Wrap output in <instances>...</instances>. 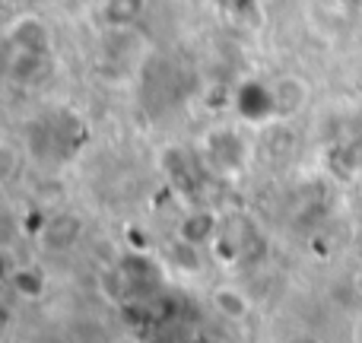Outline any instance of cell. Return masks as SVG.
Segmentation results:
<instances>
[{
  "label": "cell",
  "mask_w": 362,
  "mask_h": 343,
  "mask_svg": "<svg viewBox=\"0 0 362 343\" xmlns=\"http://www.w3.org/2000/svg\"><path fill=\"white\" fill-rule=\"evenodd\" d=\"M251 159V146L232 127H213L204 140H200V163L216 175H242Z\"/></svg>",
  "instance_id": "cell-1"
},
{
  "label": "cell",
  "mask_w": 362,
  "mask_h": 343,
  "mask_svg": "<svg viewBox=\"0 0 362 343\" xmlns=\"http://www.w3.org/2000/svg\"><path fill=\"white\" fill-rule=\"evenodd\" d=\"M4 48H6V64L23 61V57H45L51 51V35L48 25L38 16H19L4 29Z\"/></svg>",
  "instance_id": "cell-2"
},
{
  "label": "cell",
  "mask_w": 362,
  "mask_h": 343,
  "mask_svg": "<svg viewBox=\"0 0 362 343\" xmlns=\"http://www.w3.org/2000/svg\"><path fill=\"white\" fill-rule=\"evenodd\" d=\"M223 232V219L219 213H213L210 207H194L178 219V242L194 245V248H213V242Z\"/></svg>",
  "instance_id": "cell-3"
},
{
  "label": "cell",
  "mask_w": 362,
  "mask_h": 343,
  "mask_svg": "<svg viewBox=\"0 0 362 343\" xmlns=\"http://www.w3.org/2000/svg\"><path fill=\"white\" fill-rule=\"evenodd\" d=\"M235 108L245 121L251 124H267L276 121V102H274V86L270 83H245L235 93Z\"/></svg>",
  "instance_id": "cell-4"
},
{
  "label": "cell",
  "mask_w": 362,
  "mask_h": 343,
  "mask_svg": "<svg viewBox=\"0 0 362 343\" xmlns=\"http://www.w3.org/2000/svg\"><path fill=\"white\" fill-rule=\"evenodd\" d=\"M80 232H83L80 216H74V213H54L38 229V242H42L45 251H67L80 242Z\"/></svg>",
  "instance_id": "cell-5"
},
{
  "label": "cell",
  "mask_w": 362,
  "mask_h": 343,
  "mask_svg": "<svg viewBox=\"0 0 362 343\" xmlns=\"http://www.w3.org/2000/svg\"><path fill=\"white\" fill-rule=\"evenodd\" d=\"M146 10V0H102L99 19L105 29L112 32H127Z\"/></svg>",
  "instance_id": "cell-6"
},
{
  "label": "cell",
  "mask_w": 362,
  "mask_h": 343,
  "mask_svg": "<svg viewBox=\"0 0 362 343\" xmlns=\"http://www.w3.org/2000/svg\"><path fill=\"white\" fill-rule=\"evenodd\" d=\"M210 302H213V308H216L223 318H229V321H245L251 315L248 293L238 289V286H232V283H219V286H213Z\"/></svg>",
  "instance_id": "cell-7"
},
{
  "label": "cell",
  "mask_w": 362,
  "mask_h": 343,
  "mask_svg": "<svg viewBox=\"0 0 362 343\" xmlns=\"http://www.w3.org/2000/svg\"><path fill=\"white\" fill-rule=\"evenodd\" d=\"M270 86H274V102H276V115H280V118L296 115L308 99V86L299 76H280V80H274Z\"/></svg>",
  "instance_id": "cell-8"
},
{
  "label": "cell",
  "mask_w": 362,
  "mask_h": 343,
  "mask_svg": "<svg viewBox=\"0 0 362 343\" xmlns=\"http://www.w3.org/2000/svg\"><path fill=\"white\" fill-rule=\"evenodd\" d=\"M10 286L16 289L23 299L35 302V299H42V296L48 293V277H45L38 267L25 264V267H16V270L10 274Z\"/></svg>",
  "instance_id": "cell-9"
},
{
  "label": "cell",
  "mask_w": 362,
  "mask_h": 343,
  "mask_svg": "<svg viewBox=\"0 0 362 343\" xmlns=\"http://www.w3.org/2000/svg\"><path fill=\"white\" fill-rule=\"evenodd\" d=\"M340 165L346 175H362V131L353 134L344 146H340Z\"/></svg>",
  "instance_id": "cell-10"
},
{
  "label": "cell",
  "mask_w": 362,
  "mask_h": 343,
  "mask_svg": "<svg viewBox=\"0 0 362 343\" xmlns=\"http://www.w3.org/2000/svg\"><path fill=\"white\" fill-rule=\"evenodd\" d=\"M289 343H318V340H312V337H293Z\"/></svg>",
  "instance_id": "cell-11"
}]
</instances>
